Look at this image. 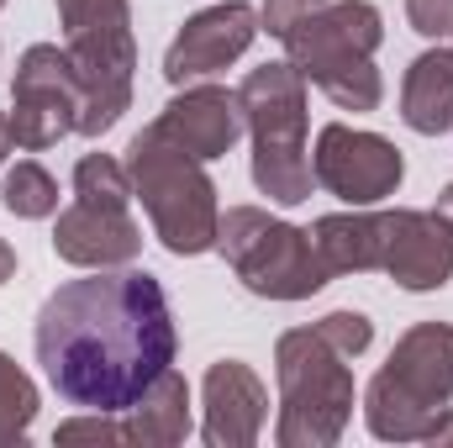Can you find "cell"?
Wrapping results in <instances>:
<instances>
[{"label": "cell", "instance_id": "6da1fadb", "mask_svg": "<svg viewBox=\"0 0 453 448\" xmlns=\"http://www.w3.org/2000/svg\"><path fill=\"white\" fill-rule=\"evenodd\" d=\"M37 364L48 385L85 412H127L174 364V312L148 269H90L58 285L37 312Z\"/></svg>", "mask_w": 453, "mask_h": 448}, {"label": "cell", "instance_id": "7a4b0ae2", "mask_svg": "<svg viewBox=\"0 0 453 448\" xmlns=\"http://www.w3.org/2000/svg\"><path fill=\"white\" fill-rule=\"evenodd\" d=\"M453 412V328L417 322L395 337L385 369L364 390V422L385 444H427Z\"/></svg>", "mask_w": 453, "mask_h": 448}, {"label": "cell", "instance_id": "3957f363", "mask_svg": "<svg viewBox=\"0 0 453 448\" xmlns=\"http://www.w3.org/2000/svg\"><path fill=\"white\" fill-rule=\"evenodd\" d=\"M385 42V21L369 0H327L301 27H290L285 53L306 85H317L338 112H380L385 80L374 53Z\"/></svg>", "mask_w": 453, "mask_h": 448}, {"label": "cell", "instance_id": "277c9868", "mask_svg": "<svg viewBox=\"0 0 453 448\" xmlns=\"http://www.w3.org/2000/svg\"><path fill=\"white\" fill-rule=\"evenodd\" d=\"M127 174H132V201H142L153 237L169 253L196 259V253L217 248L222 206H217V185L196 153L169 143L158 127H142L127 148Z\"/></svg>", "mask_w": 453, "mask_h": 448}, {"label": "cell", "instance_id": "5b68a950", "mask_svg": "<svg viewBox=\"0 0 453 448\" xmlns=\"http://www.w3.org/2000/svg\"><path fill=\"white\" fill-rule=\"evenodd\" d=\"M242 101V127L253 137V185L258 196H269L274 206H301L311 201V153H306V80L301 69L285 64H264L248 69V80L237 85Z\"/></svg>", "mask_w": 453, "mask_h": 448}, {"label": "cell", "instance_id": "8992f818", "mask_svg": "<svg viewBox=\"0 0 453 448\" xmlns=\"http://www.w3.org/2000/svg\"><path fill=\"white\" fill-rule=\"evenodd\" d=\"M280 448H333L353 422V369L317 328H290L274 343Z\"/></svg>", "mask_w": 453, "mask_h": 448}, {"label": "cell", "instance_id": "52a82bcc", "mask_svg": "<svg viewBox=\"0 0 453 448\" xmlns=\"http://www.w3.org/2000/svg\"><path fill=\"white\" fill-rule=\"evenodd\" d=\"M58 21H64V53L85 90L80 132L101 137L132 106V69H137L132 5L127 0H58Z\"/></svg>", "mask_w": 453, "mask_h": 448}, {"label": "cell", "instance_id": "ba28073f", "mask_svg": "<svg viewBox=\"0 0 453 448\" xmlns=\"http://www.w3.org/2000/svg\"><path fill=\"white\" fill-rule=\"evenodd\" d=\"M217 248L232 264V274L264 301H306L333 280L311 232L280 222L258 206H226L222 227H217Z\"/></svg>", "mask_w": 453, "mask_h": 448}, {"label": "cell", "instance_id": "9c48e42d", "mask_svg": "<svg viewBox=\"0 0 453 448\" xmlns=\"http://www.w3.org/2000/svg\"><path fill=\"white\" fill-rule=\"evenodd\" d=\"M85 116V90L80 74L69 64V53L58 42H32L16 64V85H11V132L16 148L42 153L58 137L80 132Z\"/></svg>", "mask_w": 453, "mask_h": 448}, {"label": "cell", "instance_id": "30bf717a", "mask_svg": "<svg viewBox=\"0 0 453 448\" xmlns=\"http://www.w3.org/2000/svg\"><path fill=\"white\" fill-rule=\"evenodd\" d=\"M311 174L327 196H338L348 206H380L401 190L406 180V158L390 137L380 132H358L348 121H327L317 132V153H311Z\"/></svg>", "mask_w": 453, "mask_h": 448}, {"label": "cell", "instance_id": "8fae6325", "mask_svg": "<svg viewBox=\"0 0 453 448\" xmlns=\"http://www.w3.org/2000/svg\"><path fill=\"white\" fill-rule=\"evenodd\" d=\"M253 37H258V11L248 0H222L211 11H196L164 53V80L174 90L196 85V80H211L253 48Z\"/></svg>", "mask_w": 453, "mask_h": 448}, {"label": "cell", "instance_id": "7c38bea8", "mask_svg": "<svg viewBox=\"0 0 453 448\" xmlns=\"http://www.w3.org/2000/svg\"><path fill=\"white\" fill-rule=\"evenodd\" d=\"M132 201H111V196H74L58 227H53V253L74 269H121L142 253V232L127 217Z\"/></svg>", "mask_w": 453, "mask_h": 448}, {"label": "cell", "instance_id": "4fadbf2b", "mask_svg": "<svg viewBox=\"0 0 453 448\" xmlns=\"http://www.w3.org/2000/svg\"><path fill=\"white\" fill-rule=\"evenodd\" d=\"M380 269L401 285V290H443L453 280V227L438 212H411L395 206L385 212V253Z\"/></svg>", "mask_w": 453, "mask_h": 448}, {"label": "cell", "instance_id": "5bb4252c", "mask_svg": "<svg viewBox=\"0 0 453 448\" xmlns=\"http://www.w3.org/2000/svg\"><path fill=\"white\" fill-rule=\"evenodd\" d=\"M201 438L211 448H253L269 422V390L242 359H217L201 385Z\"/></svg>", "mask_w": 453, "mask_h": 448}, {"label": "cell", "instance_id": "9a60e30c", "mask_svg": "<svg viewBox=\"0 0 453 448\" xmlns=\"http://www.w3.org/2000/svg\"><path fill=\"white\" fill-rule=\"evenodd\" d=\"M169 143H180L185 153H196L201 164L232 153V143L248 132L242 127V101L237 90H222V85H180V96L158 112L153 121Z\"/></svg>", "mask_w": 453, "mask_h": 448}, {"label": "cell", "instance_id": "2e32d148", "mask_svg": "<svg viewBox=\"0 0 453 448\" xmlns=\"http://www.w3.org/2000/svg\"><path fill=\"white\" fill-rule=\"evenodd\" d=\"M311 243H317L327 274H369V269H380V253H385V212L353 206V212L317 217Z\"/></svg>", "mask_w": 453, "mask_h": 448}, {"label": "cell", "instance_id": "e0dca14e", "mask_svg": "<svg viewBox=\"0 0 453 448\" xmlns=\"http://www.w3.org/2000/svg\"><path fill=\"white\" fill-rule=\"evenodd\" d=\"M127 444L137 448H174L190 438V385L174 375V364L127 406Z\"/></svg>", "mask_w": 453, "mask_h": 448}, {"label": "cell", "instance_id": "ac0fdd59", "mask_svg": "<svg viewBox=\"0 0 453 448\" xmlns=\"http://www.w3.org/2000/svg\"><path fill=\"white\" fill-rule=\"evenodd\" d=\"M401 121L422 137H438L453 127V48H427L422 58L406 64Z\"/></svg>", "mask_w": 453, "mask_h": 448}, {"label": "cell", "instance_id": "d6986e66", "mask_svg": "<svg viewBox=\"0 0 453 448\" xmlns=\"http://www.w3.org/2000/svg\"><path fill=\"white\" fill-rule=\"evenodd\" d=\"M0 206H5L11 217H21V222H42V217L58 212V180H53L37 158H21V164H11L5 180H0Z\"/></svg>", "mask_w": 453, "mask_h": 448}, {"label": "cell", "instance_id": "ffe728a7", "mask_svg": "<svg viewBox=\"0 0 453 448\" xmlns=\"http://www.w3.org/2000/svg\"><path fill=\"white\" fill-rule=\"evenodd\" d=\"M37 385H32V375L11 359V353H0V448L11 444H27V433H32V422H37Z\"/></svg>", "mask_w": 453, "mask_h": 448}, {"label": "cell", "instance_id": "44dd1931", "mask_svg": "<svg viewBox=\"0 0 453 448\" xmlns=\"http://www.w3.org/2000/svg\"><path fill=\"white\" fill-rule=\"evenodd\" d=\"M317 333L327 337L342 359H358V353H369V343H374V322H369L364 312H327V317L317 322Z\"/></svg>", "mask_w": 453, "mask_h": 448}, {"label": "cell", "instance_id": "7402d4cb", "mask_svg": "<svg viewBox=\"0 0 453 448\" xmlns=\"http://www.w3.org/2000/svg\"><path fill=\"white\" fill-rule=\"evenodd\" d=\"M53 444H58V448H74V444H127V428L111 422V412H85V417L58 422Z\"/></svg>", "mask_w": 453, "mask_h": 448}, {"label": "cell", "instance_id": "603a6c76", "mask_svg": "<svg viewBox=\"0 0 453 448\" xmlns=\"http://www.w3.org/2000/svg\"><path fill=\"white\" fill-rule=\"evenodd\" d=\"M322 5H327V0H264V11H258L264 27H258V32H269V37L285 42L290 27H301V21H306L311 11H322Z\"/></svg>", "mask_w": 453, "mask_h": 448}, {"label": "cell", "instance_id": "cb8c5ba5", "mask_svg": "<svg viewBox=\"0 0 453 448\" xmlns=\"http://www.w3.org/2000/svg\"><path fill=\"white\" fill-rule=\"evenodd\" d=\"M406 21H411V32L443 42V37H453V0H406Z\"/></svg>", "mask_w": 453, "mask_h": 448}, {"label": "cell", "instance_id": "d4e9b609", "mask_svg": "<svg viewBox=\"0 0 453 448\" xmlns=\"http://www.w3.org/2000/svg\"><path fill=\"white\" fill-rule=\"evenodd\" d=\"M11 274H16V248H11V243L0 237V285H5Z\"/></svg>", "mask_w": 453, "mask_h": 448}, {"label": "cell", "instance_id": "484cf974", "mask_svg": "<svg viewBox=\"0 0 453 448\" xmlns=\"http://www.w3.org/2000/svg\"><path fill=\"white\" fill-rule=\"evenodd\" d=\"M16 148V132H11V112H0V164H5V153Z\"/></svg>", "mask_w": 453, "mask_h": 448}, {"label": "cell", "instance_id": "4316f807", "mask_svg": "<svg viewBox=\"0 0 453 448\" xmlns=\"http://www.w3.org/2000/svg\"><path fill=\"white\" fill-rule=\"evenodd\" d=\"M433 212H438V217L453 227V185H443V196H438V206H433Z\"/></svg>", "mask_w": 453, "mask_h": 448}, {"label": "cell", "instance_id": "83f0119b", "mask_svg": "<svg viewBox=\"0 0 453 448\" xmlns=\"http://www.w3.org/2000/svg\"><path fill=\"white\" fill-rule=\"evenodd\" d=\"M0 5H5V0H0Z\"/></svg>", "mask_w": 453, "mask_h": 448}]
</instances>
